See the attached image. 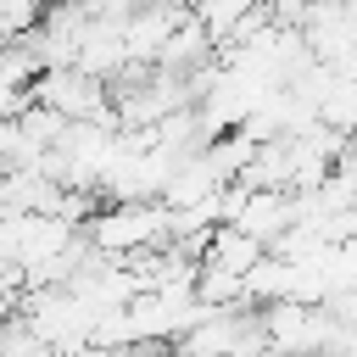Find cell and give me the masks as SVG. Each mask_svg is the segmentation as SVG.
I'll use <instances>...</instances> for the list:
<instances>
[{
  "label": "cell",
  "instance_id": "6da1fadb",
  "mask_svg": "<svg viewBox=\"0 0 357 357\" xmlns=\"http://www.w3.org/2000/svg\"><path fill=\"white\" fill-rule=\"evenodd\" d=\"M89 245L106 257V262H134L145 251H162L173 240V212L162 201H106L95 218H89Z\"/></svg>",
  "mask_w": 357,
  "mask_h": 357
},
{
  "label": "cell",
  "instance_id": "7a4b0ae2",
  "mask_svg": "<svg viewBox=\"0 0 357 357\" xmlns=\"http://www.w3.org/2000/svg\"><path fill=\"white\" fill-rule=\"evenodd\" d=\"M262 335H268V357H329L335 312L307 301H279L262 307Z\"/></svg>",
  "mask_w": 357,
  "mask_h": 357
},
{
  "label": "cell",
  "instance_id": "3957f363",
  "mask_svg": "<svg viewBox=\"0 0 357 357\" xmlns=\"http://www.w3.org/2000/svg\"><path fill=\"white\" fill-rule=\"evenodd\" d=\"M218 206H223V223L245 229V234L262 240L268 251L301 223V201H296L290 190H240V184H229Z\"/></svg>",
  "mask_w": 357,
  "mask_h": 357
},
{
  "label": "cell",
  "instance_id": "277c9868",
  "mask_svg": "<svg viewBox=\"0 0 357 357\" xmlns=\"http://www.w3.org/2000/svg\"><path fill=\"white\" fill-rule=\"evenodd\" d=\"M33 95H39V106L61 112L67 123H106L112 117V84L84 67H50Z\"/></svg>",
  "mask_w": 357,
  "mask_h": 357
},
{
  "label": "cell",
  "instance_id": "5b68a950",
  "mask_svg": "<svg viewBox=\"0 0 357 357\" xmlns=\"http://www.w3.org/2000/svg\"><path fill=\"white\" fill-rule=\"evenodd\" d=\"M184 22H190V6H139L134 22L123 28V39H128V61H134V67H156L162 50L173 45V33H178Z\"/></svg>",
  "mask_w": 357,
  "mask_h": 357
},
{
  "label": "cell",
  "instance_id": "8992f818",
  "mask_svg": "<svg viewBox=\"0 0 357 357\" xmlns=\"http://www.w3.org/2000/svg\"><path fill=\"white\" fill-rule=\"evenodd\" d=\"M273 251L262 245V240H251L245 229H234V223H223L218 234H212V245H206V257H201V268H218V273H229V279H251L262 262H268Z\"/></svg>",
  "mask_w": 357,
  "mask_h": 357
},
{
  "label": "cell",
  "instance_id": "52a82bcc",
  "mask_svg": "<svg viewBox=\"0 0 357 357\" xmlns=\"http://www.w3.org/2000/svg\"><path fill=\"white\" fill-rule=\"evenodd\" d=\"M318 123H324L329 134H340V139L357 145V78H351V73H340V78L324 89V100H318Z\"/></svg>",
  "mask_w": 357,
  "mask_h": 357
}]
</instances>
